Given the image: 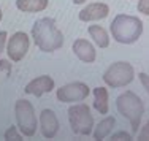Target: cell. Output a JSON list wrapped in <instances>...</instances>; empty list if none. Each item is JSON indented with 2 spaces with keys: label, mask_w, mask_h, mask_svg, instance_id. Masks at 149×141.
I'll use <instances>...</instances> for the list:
<instances>
[{
  "label": "cell",
  "mask_w": 149,
  "mask_h": 141,
  "mask_svg": "<svg viewBox=\"0 0 149 141\" xmlns=\"http://www.w3.org/2000/svg\"><path fill=\"white\" fill-rule=\"evenodd\" d=\"M109 15V6L103 2H94V3H87L79 13L78 17L83 22H95V21H102L105 17H108Z\"/></svg>",
  "instance_id": "11"
},
{
  "label": "cell",
  "mask_w": 149,
  "mask_h": 141,
  "mask_svg": "<svg viewBox=\"0 0 149 141\" xmlns=\"http://www.w3.org/2000/svg\"><path fill=\"white\" fill-rule=\"evenodd\" d=\"M102 78H103V83L108 87H113V89L125 87L135 78V68L132 63H129L125 60H119V62L111 63L105 70Z\"/></svg>",
  "instance_id": "5"
},
{
  "label": "cell",
  "mask_w": 149,
  "mask_h": 141,
  "mask_svg": "<svg viewBox=\"0 0 149 141\" xmlns=\"http://www.w3.org/2000/svg\"><path fill=\"white\" fill-rule=\"evenodd\" d=\"M3 138L5 140H8V141H19L21 138H22V133H21V130L17 128V127L15 125H11V127H8V128L5 130V135H3Z\"/></svg>",
  "instance_id": "17"
},
{
  "label": "cell",
  "mask_w": 149,
  "mask_h": 141,
  "mask_svg": "<svg viewBox=\"0 0 149 141\" xmlns=\"http://www.w3.org/2000/svg\"><path fill=\"white\" fill-rule=\"evenodd\" d=\"M91 94V87L86 83L81 81H74V83H68L65 86H60L56 90V97L60 103H79V101L86 100Z\"/></svg>",
  "instance_id": "7"
},
{
  "label": "cell",
  "mask_w": 149,
  "mask_h": 141,
  "mask_svg": "<svg viewBox=\"0 0 149 141\" xmlns=\"http://www.w3.org/2000/svg\"><path fill=\"white\" fill-rule=\"evenodd\" d=\"M30 46V38L26 32H15L11 37H8L6 41V54L11 62H19L26 57L27 51Z\"/></svg>",
  "instance_id": "8"
},
{
  "label": "cell",
  "mask_w": 149,
  "mask_h": 141,
  "mask_svg": "<svg viewBox=\"0 0 149 141\" xmlns=\"http://www.w3.org/2000/svg\"><path fill=\"white\" fill-rule=\"evenodd\" d=\"M94 108L100 114H108L109 111V94L106 87H95L94 89Z\"/></svg>",
  "instance_id": "14"
},
{
  "label": "cell",
  "mask_w": 149,
  "mask_h": 141,
  "mask_svg": "<svg viewBox=\"0 0 149 141\" xmlns=\"http://www.w3.org/2000/svg\"><path fill=\"white\" fill-rule=\"evenodd\" d=\"M143 21L138 16L132 15H118L113 19L111 26H109V32L114 41L120 44H133L140 40L143 35Z\"/></svg>",
  "instance_id": "2"
},
{
  "label": "cell",
  "mask_w": 149,
  "mask_h": 141,
  "mask_svg": "<svg viewBox=\"0 0 149 141\" xmlns=\"http://www.w3.org/2000/svg\"><path fill=\"white\" fill-rule=\"evenodd\" d=\"M72 49H73L74 56L84 63H92L97 59V51H95L94 44H92L91 41L84 40V38L74 40L73 44H72Z\"/></svg>",
  "instance_id": "12"
},
{
  "label": "cell",
  "mask_w": 149,
  "mask_h": 141,
  "mask_svg": "<svg viewBox=\"0 0 149 141\" xmlns=\"http://www.w3.org/2000/svg\"><path fill=\"white\" fill-rule=\"evenodd\" d=\"M49 0H16V8L24 13H40L48 8Z\"/></svg>",
  "instance_id": "15"
},
{
  "label": "cell",
  "mask_w": 149,
  "mask_h": 141,
  "mask_svg": "<svg viewBox=\"0 0 149 141\" xmlns=\"http://www.w3.org/2000/svg\"><path fill=\"white\" fill-rule=\"evenodd\" d=\"M114 125H116V119L113 117V116H105V117L94 127V132H92L94 140H105L106 136H109L113 133Z\"/></svg>",
  "instance_id": "13"
},
{
  "label": "cell",
  "mask_w": 149,
  "mask_h": 141,
  "mask_svg": "<svg viewBox=\"0 0 149 141\" xmlns=\"http://www.w3.org/2000/svg\"><path fill=\"white\" fill-rule=\"evenodd\" d=\"M2 17H3V13H2V6H0V21H2Z\"/></svg>",
  "instance_id": "25"
},
{
  "label": "cell",
  "mask_w": 149,
  "mask_h": 141,
  "mask_svg": "<svg viewBox=\"0 0 149 141\" xmlns=\"http://www.w3.org/2000/svg\"><path fill=\"white\" fill-rule=\"evenodd\" d=\"M68 122L70 128L74 135L89 136L94 132V116L91 113V108L84 103H73L68 108Z\"/></svg>",
  "instance_id": "4"
},
{
  "label": "cell",
  "mask_w": 149,
  "mask_h": 141,
  "mask_svg": "<svg viewBox=\"0 0 149 141\" xmlns=\"http://www.w3.org/2000/svg\"><path fill=\"white\" fill-rule=\"evenodd\" d=\"M54 89H56L54 79L49 75H41V76H37V78L29 81L26 84V87H24V92L29 95H33V97H41L45 94L52 92Z\"/></svg>",
  "instance_id": "10"
},
{
  "label": "cell",
  "mask_w": 149,
  "mask_h": 141,
  "mask_svg": "<svg viewBox=\"0 0 149 141\" xmlns=\"http://www.w3.org/2000/svg\"><path fill=\"white\" fill-rule=\"evenodd\" d=\"M138 78H140L141 84H143V87L146 89V92H148V95H149V75L143 72V73H140V75H138Z\"/></svg>",
  "instance_id": "22"
},
{
  "label": "cell",
  "mask_w": 149,
  "mask_h": 141,
  "mask_svg": "<svg viewBox=\"0 0 149 141\" xmlns=\"http://www.w3.org/2000/svg\"><path fill=\"white\" fill-rule=\"evenodd\" d=\"M140 133H138V140H143V141H146L149 140V121L144 124L143 127H140Z\"/></svg>",
  "instance_id": "19"
},
{
  "label": "cell",
  "mask_w": 149,
  "mask_h": 141,
  "mask_svg": "<svg viewBox=\"0 0 149 141\" xmlns=\"http://www.w3.org/2000/svg\"><path fill=\"white\" fill-rule=\"evenodd\" d=\"M38 128H40L41 136L46 140H51L57 135L60 124H59V119L56 116V113L52 110H43L38 116Z\"/></svg>",
  "instance_id": "9"
},
{
  "label": "cell",
  "mask_w": 149,
  "mask_h": 141,
  "mask_svg": "<svg viewBox=\"0 0 149 141\" xmlns=\"http://www.w3.org/2000/svg\"><path fill=\"white\" fill-rule=\"evenodd\" d=\"M138 13L144 16H149V0H138V5H136Z\"/></svg>",
  "instance_id": "18"
},
{
  "label": "cell",
  "mask_w": 149,
  "mask_h": 141,
  "mask_svg": "<svg viewBox=\"0 0 149 141\" xmlns=\"http://www.w3.org/2000/svg\"><path fill=\"white\" fill-rule=\"evenodd\" d=\"M89 35L91 38L94 40V43L97 44L98 48L105 49L109 46V35L108 32H106L102 26H97V24H94V26H89Z\"/></svg>",
  "instance_id": "16"
},
{
  "label": "cell",
  "mask_w": 149,
  "mask_h": 141,
  "mask_svg": "<svg viewBox=\"0 0 149 141\" xmlns=\"http://www.w3.org/2000/svg\"><path fill=\"white\" fill-rule=\"evenodd\" d=\"M33 43L43 52H54L63 46V33L57 29L52 17H40L32 26Z\"/></svg>",
  "instance_id": "1"
},
{
  "label": "cell",
  "mask_w": 149,
  "mask_h": 141,
  "mask_svg": "<svg viewBox=\"0 0 149 141\" xmlns=\"http://www.w3.org/2000/svg\"><path fill=\"white\" fill-rule=\"evenodd\" d=\"M72 2L74 3V5H83V3H86L87 0H72Z\"/></svg>",
  "instance_id": "24"
},
{
  "label": "cell",
  "mask_w": 149,
  "mask_h": 141,
  "mask_svg": "<svg viewBox=\"0 0 149 141\" xmlns=\"http://www.w3.org/2000/svg\"><path fill=\"white\" fill-rule=\"evenodd\" d=\"M116 108H118L119 114L130 122L132 133H138V128L141 125V119H143V114H144L143 100L132 90H125L116 98Z\"/></svg>",
  "instance_id": "3"
},
{
  "label": "cell",
  "mask_w": 149,
  "mask_h": 141,
  "mask_svg": "<svg viewBox=\"0 0 149 141\" xmlns=\"http://www.w3.org/2000/svg\"><path fill=\"white\" fill-rule=\"evenodd\" d=\"M111 140H125V141H129V140H132V135L127 133V132H118V133H113L111 135Z\"/></svg>",
  "instance_id": "21"
},
{
  "label": "cell",
  "mask_w": 149,
  "mask_h": 141,
  "mask_svg": "<svg viewBox=\"0 0 149 141\" xmlns=\"http://www.w3.org/2000/svg\"><path fill=\"white\" fill-rule=\"evenodd\" d=\"M6 41H8V33H6V30H0V54L6 49Z\"/></svg>",
  "instance_id": "20"
},
{
  "label": "cell",
  "mask_w": 149,
  "mask_h": 141,
  "mask_svg": "<svg viewBox=\"0 0 149 141\" xmlns=\"http://www.w3.org/2000/svg\"><path fill=\"white\" fill-rule=\"evenodd\" d=\"M2 72H5L6 75H11V63L8 60H2L0 59V73Z\"/></svg>",
  "instance_id": "23"
},
{
  "label": "cell",
  "mask_w": 149,
  "mask_h": 141,
  "mask_svg": "<svg viewBox=\"0 0 149 141\" xmlns=\"http://www.w3.org/2000/svg\"><path fill=\"white\" fill-rule=\"evenodd\" d=\"M15 114L17 128L21 130L24 136H33L37 133L38 119L35 114V108L29 100H17L15 105Z\"/></svg>",
  "instance_id": "6"
}]
</instances>
